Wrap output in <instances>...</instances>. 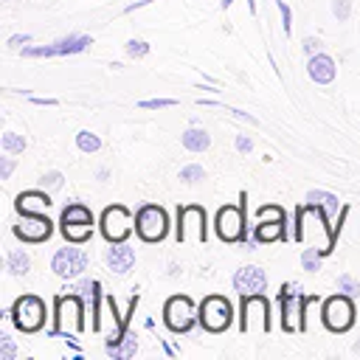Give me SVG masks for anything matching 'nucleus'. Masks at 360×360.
Here are the masks:
<instances>
[{
    "instance_id": "1",
    "label": "nucleus",
    "mask_w": 360,
    "mask_h": 360,
    "mask_svg": "<svg viewBox=\"0 0 360 360\" xmlns=\"http://www.w3.org/2000/svg\"><path fill=\"white\" fill-rule=\"evenodd\" d=\"M45 318H48V307H45V301H42L39 295H34V292L20 295V298L11 304V309H8V321L14 323V329H20V332H25V335L39 332V329L45 326Z\"/></svg>"
},
{
    "instance_id": "2",
    "label": "nucleus",
    "mask_w": 360,
    "mask_h": 360,
    "mask_svg": "<svg viewBox=\"0 0 360 360\" xmlns=\"http://www.w3.org/2000/svg\"><path fill=\"white\" fill-rule=\"evenodd\" d=\"M245 205H248V194L242 191L239 194V205H233V202H228V205H222L219 211H217V219H214V231H217V236L222 239V242H245L248 236H245Z\"/></svg>"
},
{
    "instance_id": "3",
    "label": "nucleus",
    "mask_w": 360,
    "mask_h": 360,
    "mask_svg": "<svg viewBox=\"0 0 360 360\" xmlns=\"http://www.w3.org/2000/svg\"><path fill=\"white\" fill-rule=\"evenodd\" d=\"M53 307H56V315H53L56 329L51 335L62 332V338H68V335H76V332L84 329V298L82 295H76V292L56 295Z\"/></svg>"
},
{
    "instance_id": "4",
    "label": "nucleus",
    "mask_w": 360,
    "mask_h": 360,
    "mask_svg": "<svg viewBox=\"0 0 360 360\" xmlns=\"http://www.w3.org/2000/svg\"><path fill=\"white\" fill-rule=\"evenodd\" d=\"M197 321H200V326H202L205 332L219 335V332H225V329L231 326V321H233V307H231V301H228L225 295H205V298L200 301Z\"/></svg>"
},
{
    "instance_id": "5",
    "label": "nucleus",
    "mask_w": 360,
    "mask_h": 360,
    "mask_svg": "<svg viewBox=\"0 0 360 360\" xmlns=\"http://www.w3.org/2000/svg\"><path fill=\"white\" fill-rule=\"evenodd\" d=\"M273 326L270 321V301L262 295H242V307H239V329L248 332H262L267 335Z\"/></svg>"
},
{
    "instance_id": "6",
    "label": "nucleus",
    "mask_w": 360,
    "mask_h": 360,
    "mask_svg": "<svg viewBox=\"0 0 360 360\" xmlns=\"http://www.w3.org/2000/svg\"><path fill=\"white\" fill-rule=\"evenodd\" d=\"M135 233L143 242H160V239H166V233H169V214L160 205H155V202H143L135 211Z\"/></svg>"
},
{
    "instance_id": "7",
    "label": "nucleus",
    "mask_w": 360,
    "mask_h": 360,
    "mask_svg": "<svg viewBox=\"0 0 360 360\" xmlns=\"http://www.w3.org/2000/svg\"><path fill=\"white\" fill-rule=\"evenodd\" d=\"M321 321L329 332L340 335V332H349L354 326V304H352V295H329L321 307Z\"/></svg>"
},
{
    "instance_id": "8",
    "label": "nucleus",
    "mask_w": 360,
    "mask_h": 360,
    "mask_svg": "<svg viewBox=\"0 0 360 360\" xmlns=\"http://www.w3.org/2000/svg\"><path fill=\"white\" fill-rule=\"evenodd\" d=\"M87 250L84 248H79L76 242H70V245H65V248H59L53 256H51V270L59 276V278H65V281H73V278H79L84 270H87Z\"/></svg>"
},
{
    "instance_id": "9",
    "label": "nucleus",
    "mask_w": 360,
    "mask_h": 360,
    "mask_svg": "<svg viewBox=\"0 0 360 360\" xmlns=\"http://www.w3.org/2000/svg\"><path fill=\"white\" fill-rule=\"evenodd\" d=\"M101 236L107 242H127V236L135 231V217L124 205H110L101 214Z\"/></svg>"
},
{
    "instance_id": "10",
    "label": "nucleus",
    "mask_w": 360,
    "mask_h": 360,
    "mask_svg": "<svg viewBox=\"0 0 360 360\" xmlns=\"http://www.w3.org/2000/svg\"><path fill=\"white\" fill-rule=\"evenodd\" d=\"M208 228H205V208L200 205H183L177 208V242H205Z\"/></svg>"
},
{
    "instance_id": "11",
    "label": "nucleus",
    "mask_w": 360,
    "mask_h": 360,
    "mask_svg": "<svg viewBox=\"0 0 360 360\" xmlns=\"http://www.w3.org/2000/svg\"><path fill=\"white\" fill-rule=\"evenodd\" d=\"M197 321V312H194V304L188 295H172L166 304H163V323L174 332V335H183L194 326Z\"/></svg>"
},
{
    "instance_id": "12",
    "label": "nucleus",
    "mask_w": 360,
    "mask_h": 360,
    "mask_svg": "<svg viewBox=\"0 0 360 360\" xmlns=\"http://www.w3.org/2000/svg\"><path fill=\"white\" fill-rule=\"evenodd\" d=\"M87 45H93L90 37L84 34H70V37H62L51 45H25L22 48V56L25 59H39V56H68V53H82Z\"/></svg>"
},
{
    "instance_id": "13",
    "label": "nucleus",
    "mask_w": 360,
    "mask_h": 360,
    "mask_svg": "<svg viewBox=\"0 0 360 360\" xmlns=\"http://www.w3.org/2000/svg\"><path fill=\"white\" fill-rule=\"evenodd\" d=\"M11 233H14L20 242L39 245V242L51 239V233H53V222H51L45 214H20V222L11 225Z\"/></svg>"
},
{
    "instance_id": "14",
    "label": "nucleus",
    "mask_w": 360,
    "mask_h": 360,
    "mask_svg": "<svg viewBox=\"0 0 360 360\" xmlns=\"http://www.w3.org/2000/svg\"><path fill=\"white\" fill-rule=\"evenodd\" d=\"M233 290L239 295H262L267 290V273L259 264H245L233 273Z\"/></svg>"
},
{
    "instance_id": "15",
    "label": "nucleus",
    "mask_w": 360,
    "mask_h": 360,
    "mask_svg": "<svg viewBox=\"0 0 360 360\" xmlns=\"http://www.w3.org/2000/svg\"><path fill=\"white\" fill-rule=\"evenodd\" d=\"M104 262L115 276H127L135 267V248L127 245V242H110V248L104 253Z\"/></svg>"
},
{
    "instance_id": "16",
    "label": "nucleus",
    "mask_w": 360,
    "mask_h": 360,
    "mask_svg": "<svg viewBox=\"0 0 360 360\" xmlns=\"http://www.w3.org/2000/svg\"><path fill=\"white\" fill-rule=\"evenodd\" d=\"M51 205H53V200H51L48 188H31V191H22L14 197L17 214H45Z\"/></svg>"
},
{
    "instance_id": "17",
    "label": "nucleus",
    "mask_w": 360,
    "mask_h": 360,
    "mask_svg": "<svg viewBox=\"0 0 360 360\" xmlns=\"http://www.w3.org/2000/svg\"><path fill=\"white\" fill-rule=\"evenodd\" d=\"M307 76L315 82V84H332L335 76H338V65L329 53H315V56H307Z\"/></svg>"
},
{
    "instance_id": "18",
    "label": "nucleus",
    "mask_w": 360,
    "mask_h": 360,
    "mask_svg": "<svg viewBox=\"0 0 360 360\" xmlns=\"http://www.w3.org/2000/svg\"><path fill=\"white\" fill-rule=\"evenodd\" d=\"M278 307H281V329L284 332H295L298 329V295L290 290V284L281 287Z\"/></svg>"
},
{
    "instance_id": "19",
    "label": "nucleus",
    "mask_w": 360,
    "mask_h": 360,
    "mask_svg": "<svg viewBox=\"0 0 360 360\" xmlns=\"http://www.w3.org/2000/svg\"><path fill=\"white\" fill-rule=\"evenodd\" d=\"M307 202H309V205H318V208L326 214V219H329V222H332V219H338V217H340V211H343V202H340L335 194L321 191V188L307 191ZM332 231H335V228H332Z\"/></svg>"
},
{
    "instance_id": "20",
    "label": "nucleus",
    "mask_w": 360,
    "mask_h": 360,
    "mask_svg": "<svg viewBox=\"0 0 360 360\" xmlns=\"http://www.w3.org/2000/svg\"><path fill=\"white\" fill-rule=\"evenodd\" d=\"M180 143H183V149H188V152H205V149L211 146V135H208L202 127H188V129L180 135Z\"/></svg>"
},
{
    "instance_id": "21",
    "label": "nucleus",
    "mask_w": 360,
    "mask_h": 360,
    "mask_svg": "<svg viewBox=\"0 0 360 360\" xmlns=\"http://www.w3.org/2000/svg\"><path fill=\"white\" fill-rule=\"evenodd\" d=\"M284 225H287V222H281V219H264V222H256V225H253V236H256L262 245L276 242V239H284Z\"/></svg>"
},
{
    "instance_id": "22",
    "label": "nucleus",
    "mask_w": 360,
    "mask_h": 360,
    "mask_svg": "<svg viewBox=\"0 0 360 360\" xmlns=\"http://www.w3.org/2000/svg\"><path fill=\"white\" fill-rule=\"evenodd\" d=\"M104 352L112 357V360H129V357H135V352H138V340H135V335H124L121 340H115V343H107L104 346Z\"/></svg>"
},
{
    "instance_id": "23",
    "label": "nucleus",
    "mask_w": 360,
    "mask_h": 360,
    "mask_svg": "<svg viewBox=\"0 0 360 360\" xmlns=\"http://www.w3.org/2000/svg\"><path fill=\"white\" fill-rule=\"evenodd\" d=\"M6 270L11 276H28L31 273V256L22 248H11L6 253Z\"/></svg>"
},
{
    "instance_id": "24",
    "label": "nucleus",
    "mask_w": 360,
    "mask_h": 360,
    "mask_svg": "<svg viewBox=\"0 0 360 360\" xmlns=\"http://www.w3.org/2000/svg\"><path fill=\"white\" fill-rule=\"evenodd\" d=\"M59 228H62V236L76 245H84L93 236V222H59Z\"/></svg>"
},
{
    "instance_id": "25",
    "label": "nucleus",
    "mask_w": 360,
    "mask_h": 360,
    "mask_svg": "<svg viewBox=\"0 0 360 360\" xmlns=\"http://www.w3.org/2000/svg\"><path fill=\"white\" fill-rule=\"evenodd\" d=\"M59 222H93V211L84 202H70L62 208Z\"/></svg>"
},
{
    "instance_id": "26",
    "label": "nucleus",
    "mask_w": 360,
    "mask_h": 360,
    "mask_svg": "<svg viewBox=\"0 0 360 360\" xmlns=\"http://www.w3.org/2000/svg\"><path fill=\"white\" fill-rule=\"evenodd\" d=\"M0 146H3V152H8V155H22L25 152V146H28V141L20 135V132H3L0 135Z\"/></svg>"
},
{
    "instance_id": "27",
    "label": "nucleus",
    "mask_w": 360,
    "mask_h": 360,
    "mask_svg": "<svg viewBox=\"0 0 360 360\" xmlns=\"http://www.w3.org/2000/svg\"><path fill=\"white\" fill-rule=\"evenodd\" d=\"M76 146H79V152L90 155V152H98L101 149V138L96 132H90V129H79L76 132Z\"/></svg>"
},
{
    "instance_id": "28",
    "label": "nucleus",
    "mask_w": 360,
    "mask_h": 360,
    "mask_svg": "<svg viewBox=\"0 0 360 360\" xmlns=\"http://www.w3.org/2000/svg\"><path fill=\"white\" fill-rule=\"evenodd\" d=\"M321 259H323V250H321L318 245H309V248H304V253H301V267H304L307 273H318V270H321Z\"/></svg>"
},
{
    "instance_id": "29",
    "label": "nucleus",
    "mask_w": 360,
    "mask_h": 360,
    "mask_svg": "<svg viewBox=\"0 0 360 360\" xmlns=\"http://www.w3.org/2000/svg\"><path fill=\"white\" fill-rule=\"evenodd\" d=\"M180 183H186V186H194V183H200V180H205V169L202 166H197V163H188V166H183L180 169Z\"/></svg>"
},
{
    "instance_id": "30",
    "label": "nucleus",
    "mask_w": 360,
    "mask_h": 360,
    "mask_svg": "<svg viewBox=\"0 0 360 360\" xmlns=\"http://www.w3.org/2000/svg\"><path fill=\"white\" fill-rule=\"evenodd\" d=\"M62 186H65V174H62V172H56V169H51V172H45V174L39 177V188L59 191Z\"/></svg>"
},
{
    "instance_id": "31",
    "label": "nucleus",
    "mask_w": 360,
    "mask_h": 360,
    "mask_svg": "<svg viewBox=\"0 0 360 360\" xmlns=\"http://www.w3.org/2000/svg\"><path fill=\"white\" fill-rule=\"evenodd\" d=\"M124 51H127V56H132V59H143V56H149L152 45L143 42V39H129V42L124 45Z\"/></svg>"
},
{
    "instance_id": "32",
    "label": "nucleus",
    "mask_w": 360,
    "mask_h": 360,
    "mask_svg": "<svg viewBox=\"0 0 360 360\" xmlns=\"http://www.w3.org/2000/svg\"><path fill=\"white\" fill-rule=\"evenodd\" d=\"M264 219H281V222H287V214H284L281 205H262L256 211V222H264Z\"/></svg>"
},
{
    "instance_id": "33",
    "label": "nucleus",
    "mask_w": 360,
    "mask_h": 360,
    "mask_svg": "<svg viewBox=\"0 0 360 360\" xmlns=\"http://www.w3.org/2000/svg\"><path fill=\"white\" fill-rule=\"evenodd\" d=\"M338 292H343V295H357V292H360V284H357L349 273H340V276H338Z\"/></svg>"
},
{
    "instance_id": "34",
    "label": "nucleus",
    "mask_w": 360,
    "mask_h": 360,
    "mask_svg": "<svg viewBox=\"0 0 360 360\" xmlns=\"http://www.w3.org/2000/svg\"><path fill=\"white\" fill-rule=\"evenodd\" d=\"M276 6H278V14H281V31H284V37H290L292 34V11L284 0H276Z\"/></svg>"
},
{
    "instance_id": "35",
    "label": "nucleus",
    "mask_w": 360,
    "mask_h": 360,
    "mask_svg": "<svg viewBox=\"0 0 360 360\" xmlns=\"http://www.w3.org/2000/svg\"><path fill=\"white\" fill-rule=\"evenodd\" d=\"M14 357H17V346L8 338V332H3L0 335V360H14Z\"/></svg>"
},
{
    "instance_id": "36",
    "label": "nucleus",
    "mask_w": 360,
    "mask_h": 360,
    "mask_svg": "<svg viewBox=\"0 0 360 360\" xmlns=\"http://www.w3.org/2000/svg\"><path fill=\"white\" fill-rule=\"evenodd\" d=\"M332 14L338 22H346L352 14V0H332Z\"/></svg>"
},
{
    "instance_id": "37",
    "label": "nucleus",
    "mask_w": 360,
    "mask_h": 360,
    "mask_svg": "<svg viewBox=\"0 0 360 360\" xmlns=\"http://www.w3.org/2000/svg\"><path fill=\"white\" fill-rule=\"evenodd\" d=\"M174 104H177L174 98H143L141 101L143 110H163V107H174Z\"/></svg>"
},
{
    "instance_id": "38",
    "label": "nucleus",
    "mask_w": 360,
    "mask_h": 360,
    "mask_svg": "<svg viewBox=\"0 0 360 360\" xmlns=\"http://www.w3.org/2000/svg\"><path fill=\"white\" fill-rule=\"evenodd\" d=\"M14 166H17V160L6 152V155L0 158V180H8V177H11V172H14Z\"/></svg>"
},
{
    "instance_id": "39",
    "label": "nucleus",
    "mask_w": 360,
    "mask_h": 360,
    "mask_svg": "<svg viewBox=\"0 0 360 360\" xmlns=\"http://www.w3.org/2000/svg\"><path fill=\"white\" fill-rule=\"evenodd\" d=\"M301 48H304V53H307V56H315V53L321 51V39H318V37H304Z\"/></svg>"
},
{
    "instance_id": "40",
    "label": "nucleus",
    "mask_w": 360,
    "mask_h": 360,
    "mask_svg": "<svg viewBox=\"0 0 360 360\" xmlns=\"http://www.w3.org/2000/svg\"><path fill=\"white\" fill-rule=\"evenodd\" d=\"M253 149V138L250 135H236V152L239 155H248Z\"/></svg>"
},
{
    "instance_id": "41",
    "label": "nucleus",
    "mask_w": 360,
    "mask_h": 360,
    "mask_svg": "<svg viewBox=\"0 0 360 360\" xmlns=\"http://www.w3.org/2000/svg\"><path fill=\"white\" fill-rule=\"evenodd\" d=\"M31 39H34L31 34H14V37H8V48H25Z\"/></svg>"
},
{
    "instance_id": "42",
    "label": "nucleus",
    "mask_w": 360,
    "mask_h": 360,
    "mask_svg": "<svg viewBox=\"0 0 360 360\" xmlns=\"http://www.w3.org/2000/svg\"><path fill=\"white\" fill-rule=\"evenodd\" d=\"M31 101H34L37 107H56V98H37V96H34Z\"/></svg>"
},
{
    "instance_id": "43",
    "label": "nucleus",
    "mask_w": 360,
    "mask_h": 360,
    "mask_svg": "<svg viewBox=\"0 0 360 360\" xmlns=\"http://www.w3.org/2000/svg\"><path fill=\"white\" fill-rule=\"evenodd\" d=\"M166 276H169V278H177V276H180V264H174V262H172V264H169V270H166Z\"/></svg>"
},
{
    "instance_id": "44",
    "label": "nucleus",
    "mask_w": 360,
    "mask_h": 360,
    "mask_svg": "<svg viewBox=\"0 0 360 360\" xmlns=\"http://www.w3.org/2000/svg\"><path fill=\"white\" fill-rule=\"evenodd\" d=\"M96 177H98V180H110V169H98Z\"/></svg>"
},
{
    "instance_id": "45",
    "label": "nucleus",
    "mask_w": 360,
    "mask_h": 360,
    "mask_svg": "<svg viewBox=\"0 0 360 360\" xmlns=\"http://www.w3.org/2000/svg\"><path fill=\"white\" fill-rule=\"evenodd\" d=\"M248 8H250V14H256V0H248Z\"/></svg>"
},
{
    "instance_id": "46",
    "label": "nucleus",
    "mask_w": 360,
    "mask_h": 360,
    "mask_svg": "<svg viewBox=\"0 0 360 360\" xmlns=\"http://www.w3.org/2000/svg\"><path fill=\"white\" fill-rule=\"evenodd\" d=\"M233 6V0H222V8H231Z\"/></svg>"
},
{
    "instance_id": "47",
    "label": "nucleus",
    "mask_w": 360,
    "mask_h": 360,
    "mask_svg": "<svg viewBox=\"0 0 360 360\" xmlns=\"http://www.w3.org/2000/svg\"><path fill=\"white\" fill-rule=\"evenodd\" d=\"M354 352H360V340H357V343H354Z\"/></svg>"
},
{
    "instance_id": "48",
    "label": "nucleus",
    "mask_w": 360,
    "mask_h": 360,
    "mask_svg": "<svg viewBox=\"0 0 360 360\" xmlns=\"http://www.w3.org/2000/svg\"><path fill=\"white\" fill-rule=\"evenodd\" d=\"M3 3H8V0H3Z\"/></svg>"
}]
</instances>
